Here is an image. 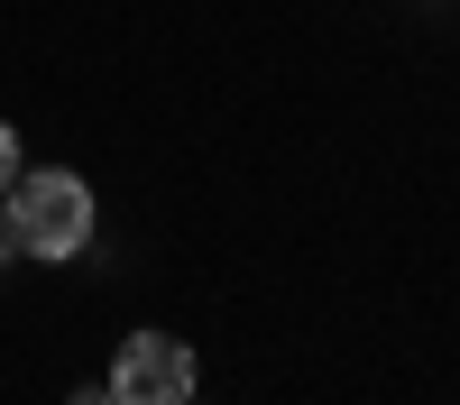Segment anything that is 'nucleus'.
<instances>
[{"label": "nucleus", "instance_id": "20e7f679", "mask_svg": "<svg viewBox=\"0 0 460 405\" xmlns=\"http://www.w3.org/2000/svg\"><path fill=\"white\" fill-rule=\"evenodd\" d=\"M19 258V231H10V203H0V268H10Z\"/></svg>", "mask_w": 460, "mask_h": 405}, {"label": "nucleus", "instance_id": "f03ea898", "mask_svg": "<svg viewBox=\"0 0 460 405\" xmlns=\"http://www.w3.org/2000/svg\"><path fill=\"white\" fill-rule=\"evenodd\" d=\"M111 405H184L194 396V350L175 341V331H129L120 350H111Z\"/></svg>", "mask_w": 460, "mask_h": 405}, {"label": "nucleus", "instance_id": "7ed1b4c3", "mask_svg": "<svg viewBox=\"0 0 460 405\" xmlns=\"http://www.w3.org/2000/svg\"><path fill=\"white\" fill-rule=\"evenodd\" d=\"M10 175H19V129L0 120V194H10Z\"/></svg>", "mask_w": 460, "mask_h": 405}, {"label": "nucleus", "instance_id": "39448f33", "mask_svg": "<svg viewBox=\"0 0 460 405\" xmlns=\"http://www.w3.org/2000/svg\"><path fill=\"white\" fill-rule=\"evenodd\" d=\"M184 405H194V396H184Z\"/></svg>", "mask_w": 460, "mask_h": 405}, {"label": "nucleus", "instance_id": "f257e3e1", "mask_svg": "<svg viewBox=\"0 0 460 405\" xmlns=\"http://www.w3.org/2000/svg\"><path fill=\"white\" fill-rule=\"evenodd\" d=\"M10 231H19V258H74L93 240V184L74 166H19L10 175Z\"/></svg>", "mask_w": 460, "mask_h": 405}]
</instances>
